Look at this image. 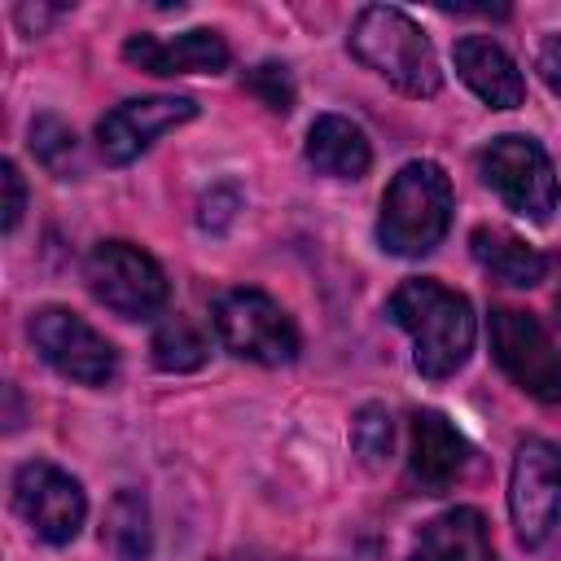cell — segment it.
<instances>
[{
	"mask_svg": "<svg viewBox=\"0 0 561 561\" xmlns=\"http://www.w3.org/2000/svg\"><path fill=\"white\" fill-rule=\"evenodd\" d=\"M31 153L39 158V167L57 180H75L83 171L79 162V136L70 123H61L57 114H39L31 118Z\"/></svg>",
	"mask_w": 561,
	"mask_h": 561,
	"instance_id": "obj_19",
	"label": "cell"
},
{
	"mask_svg": "<svg viewBox=\"0 0 561 561\" xmlns=\"http://www.w3.org/2000/svg\"><path fill=\"white\" fill-rule=\"evenodd\" d=\"M508 517L522 548H539L561 517V443L522 438L508 469Z\"/></svg>",
	"mask_w": 561,
	"mask_h": 561,
	"instance_id": "obj_8",
	"label": "cell"
},
{
	"mask_svg": "<svg viewBox=\"0 0 561 561\" xmlns=\"http://www.w3.org/2000/svg\"><path fill=\"white\" fill-rule=\"evenodd\" d=\"M539 75H543V83L561 96V35H548V39L539 44Z\"/></svg>",
	"mask_w": 561,
	"mask_h": 561,
	"instance_id": "obj_25",
	"label": "cell"
},
{
	"mask_svg": "<svg viewBox=\"0 0 561 561\" xmlns=\"http://www.w3.org/2000/svg\"><path fill=\"white\" fill-rule=\"evenodd\" d=\"M552 311H557V324H561V289H557V298H552Z\"/></svg>",
	"mask_w": 561,
	"mask_h": 561,
	"instance_id": "obj_27",
	"label": "cell"
},
{
	"mask_svg": "<svg viewBox=\"0 0 561 561\" xmlns=\"http://www.w3.org/2000/svg\"><path fill=\"white\" fill-rule=\"evenodd\" d=\"M123 61H131L136 70L171 79V75H219V70H228L232 53H228L219 31L197 26L184 35H127Z\"/></svg>",
	"mask_w": 561,
	"mask_h": 561,
	"instance_id": "obj_12",
	"label": "cell"
},
{
	"mask_svg": "<svg viewBox=\"0 0 561 561\" xmlns=\"http://www.w3.org/2000/svg\"><path fill=\"white\" fill-rule=\"evenodd\" d=\"M465 460H469L465 434L438 408H416L412 412V456H408L412 486L421 495H443L465 473Z\"/></svg>",
	"mask_w": 561,
	"mask_h": 561,
	"instance_id": "obj_13",
	"label": "cell"
},
{
	"mask_svg": "<svg viewBox=\"0 0 561 561\" xmlns=\"http://www.w3.org/2000/svg\"><path fill=\"white\" fill-rule=\"evenodd\" d=\"M193 114H197L193 96H136V101H123L96 123V149H101V158L110 167H127L158 136H167L171 127L188 123Z\"/></svg>",
	"mask_w": 561,
	"mask_h": 561,
	"instance_id": "obj_11",
	"label": "cell"
},
{
	"mask_svg": "<svg viewBox=\"0 0 561 561\" xmlns=\"http://www.w3.org/2000/svg\"><path fill=\"white\" fill-rule=\"evenodd\" d=\"M0 180H4V232H13L18 219H22V210H26V180H22V171H18L13 158L0 162Z\"/></svg>",
	"mask_w": 561,
	"mask_h": 561,
	"instance_id": "obj_24",
	"label": "cell"
},
{
	"mask_svg": "<svg viewBox=\"0 0 561 561\" xmlns=\"http://www.w3.org/2000/svg\"><path fill=\"white\" fill-rule=\"evenodd\" d=\"M386 311L412 337V364L421 377L443 381L456 368H465L478 333V320L465 294L447 289L434 276H412L390 294Z\"/></svg>",
	"mask_w": 561,
	"mask_h": 561,
	"instance_id": "obj_1",
	"label": "cell"
},
{
	"mask_svg": "<svg viewBox=\"0 0 561 561\" xmlns=\"http://www.w3.org/2000/svg\"><path fill=\"white\" fill-rule=\"evenodd\" d=\"M456 75L465 79V88L486 101L491 110H517L526 101V79L517 70V61L491 39V35H465L451 48Z\"/></svg>",
	"mask_w": 561,
	"mask_h": 561,
	"instance_id": "obj_14",
	"label": "cell"
},
{
	"mask_svg": "<svg viewBox=\"0 0 561 561\" xmlns=\"http://www.w3.org/2000/svg\"><path fill=\"white\" fill-rule=\"evenodd\" d=\"M57 13H61V4H18V9H13L18 26H22L26 35H39Z\"/></svg>",
	"mask_w": 561,
	"mask_h": 561,
	"instance_id": "obj_26",
	"label": "cell"
},
{
	"mask_svg": "<svg viewBox=\"0 0 561 561\" xmlns=\"http://www.w3.org/2000/svg\"><path fill=\"white\" fill-rule=\"evenodd\" d=\"M491 355L508 373L517 390H526L539 403H561V351L548 337V329L517 307H495L486 320Z\"/></svg>",
	"mask_w": 561,
	"mask_h": 561,
	"instance_id": "obj_7",
	"label": "cell"
},
{
	"mask_svg": "<svg viewBox=\"0 0 561 561\" xmlns=\"http://www.w3.org/2000/svg\"><path fill=\"white\" fill-rule=\"evenodd\" d=\"M478 175L482 184L517 215L535 219V224H548L552 210H557V167L548 158V149L535 140V136H522V131H504L495 136L491 145H482L478 153Z\"/></svg>",
	"mask_w": 561,
	"mask_h": 561,
	"instance_id": "obj_4",
	"label": "cell"
},
{
	"mask_svg": "<svg viewBox=\"0 0 561 561\" xmlns=\"http://www.w3.org/2000/svg\"><path fill=\"white\" fill-rule=\"evenodd\" d=\"M237 210H241V193H237L232 184H215V188L197 202V224H202L206 232H224V228L237 219Z\"/></svg>",
	"mask_w": 561,
	"mask_h": 561,
	"instance_id": "obj_23",
	"label": "cell"
},
{
	"mask_svg": "<svg viewBox=\"0 0 561 561\" xmlns=\"http://www.w3.org/2000/svg\"><path fill=\"white\" fill-rule=\"evenodd\" d=\"M39 359L61 373L66 381H79V386H105L114 381L118 373V355L114 346L83 320L75 316L70 307H39L31 311V324H26Z\"/></svg>",
	"mask_w": 561,
	"mask_h": 561,
	"instance_id": "obj_9",
	"label": "cell"
},
{
	"mask_svg": "<svg viewBox=\"0 0 561 561\" xmlns=\"http://www.w3.org/2000/svg\"><path fill=\"white\" fill-rule=\"evenodd\" d=\"M451 210H456V193L447 171L430 158H412L394 171V180L381 193L377 241L394 259H421L447 237Z\"/></svg>",
	"mask_w": 561,
	"mask_h": 561,
	"instance_id": "obj_2",
	"label": "cell"
},
{
	"mask_svg": "<svg viewBox=\"0 0 561 561\" xmlns=\"http://www.w3.org/2000/svg\"><path fill=\"white\" fill-rule=\"evenodd\" d=\"M351 57L386 79L403 96H434L443 88V70L430 35L394 4H364L351 26Z\"/></svg>",
	"mask_w": 561,
	"mask_h": 561,
	"instance_id": "obj_3",
	"label": "cell"
},
{
	"mask_svg": "<svg viewBox=\"0 0 561 561\" xmlns=\"http://www.w3.org/2000/svg\"><path fill=\"white\" fill-rule=\"evenodd\" d=\"M13 513L44 543H70L88 517V495L66 469L48 460H26L13 473Z\"/></svg>",
	"mask_w": 561,
	"mask_h": 561,
	"instance_id": "obj_10",
	"label": "cell"
},
{
	"mask_svg": "<svg viewBox=\"0 0 561 561\" xmlns=\"http://www.w3.org/2000/svg\"><path fill=\"white\" fill-rule=\"evenodd\" d=\"M215 333L237 359L267 364V368L294 364L298 346H302L289 311L276 298H267L263 289H228L215 302Z\"/></svg>",
	"mask_w": 561,
	"mask_h": 561,
	"instance_id": "obj_6",
	"label": "cell"
},
{
	"mask_svg": "<svg viewBox=\"0 0 561 561\" xmlns=\"http://www.w3.org/2000/svg\"><path fill=\"white\" fill-rule=\"evenodd\" d=\"M149 351H153V364L162 373H193V368L206 364V337L188 316L162 320L153 342H149Z\"/></svg>",
	"mask_w": 561,
	"mask_h": 561,
	"instance_id": "obj_20",
	"label": "cell"
},
{
	"mask_svg": "<svg viewBox=\"0 0 561 561\" xmlns=\"http://www.w3.org/2000/svg\"><path fill=\"white\" fill-rule=\"evenodd\" d=\"M408 561H500V557H495L486 517L460 504L421 526Z\"/></svg>",
	"mask_w": 561,
	"mask_h": 561,
	"instance_id": "obj_15",
	"label": "cell"
},
{
	"mask_svg": "<svg viewBox=\"0 0 561 561\" xmlns=\"http://www.w3.org/2000/svg\"><path fill=\"white\" fill-rule=\"evenodd\" d=\"M101 548L114 561H149L153 552V522H149V500L131 486H123L110 504H105V522H101Z\"/></svg>",
	"mask_w": 561,
	"mask_h": 561,
	"instance_id": "obj_18",
	"label": "cell"
},
{
	"mask_svg": "<svg viewBox=\"0 0 561 561\" xmlns=\"http://www.w3.org/2000/svg\"><path fill=\"white\" fill-rule=\"evenodd\" d=\"M351 447H355V456H359L368 469H377V465L390 460L394 425H390V412H386L381 403H364V408L355 412V421H351Z\"/></svg>",
	"mask_w": 561,
	"mask_h": 561,
	"instance_id": "obj_21",
	"label": "cell"
},
{
	"mask_svg": "<svg viewBox=\"0 0 561 561\" xmlns=\"http://www.w3.org/2000/svg\"><path fill=\"white\" fill-rule=\"evenodd\" d=\"M245 88L272 110V114H289L294 110V79H289V66L280 61H263L245 75Z\"/></svg>",
	"mask_w": 561,
	"mask_h": 561,
	"instance_id": "obj_22",
	"label": "cell"
},
{
	"mask_svg": "<svg viewBox=\"0 0 561 561\" xmlns=\"http://www.w3.org/2000/svg\"><path fill=\"white\" fill-rule=\"evenodd\" d=\"M469 250H473V259H478V267L486 276H495V280H504L513 289L539 285L548 276V267H552V259L543 250H535L530 241H522L517 232H508L500 224H478L469 232Z\"/></svg>",
	"mask_w": 561,
	"mask_h": 561,
	"instance_id": "obj_16",
	"label": "cell"
},
{
	"mask_svg": "<svg viewBox=\"0 0 561 561\" xmlns=\"http://www.w3.org/2000/svg\"><path fill=\"white\" fill-rule=\"evenodd\" d=\"M307 162L329 175V180H359L368 175L373 167V145L368 136L359 131V123L342 118V114H320L307 131V145H302Z\"/></svg>",
	"mask_w": 561,
	"mask_h": 561,
	"instance_id": "obj_17",
	"label": "cell"
},
{
	"mask_svg": "<svg viewBox=\"0 0 561 561\" xmlns=\"http://www.w3.org/2000/svg\"><path fill=\"white\" fill-rule=\"evenodd\" d=\"M83 280L101 307L123 320H149L167 307V272L162 263L131 241H96L83 259Z\"/></svg>",
	"mask_w": 561,
	"mask_h": 561,
	"instance_id": "obj_5",
	"label": "cell"
}]
</instances>
